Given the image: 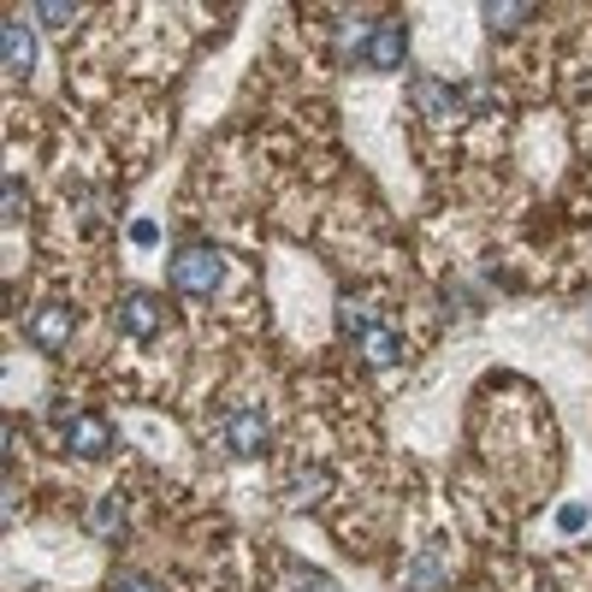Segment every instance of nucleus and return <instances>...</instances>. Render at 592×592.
Masks as SVG:
<instances>
[{"instance_id": "1", "label": "nucleus", "mask_w": 592, "mask_h": 592, "mask_svg": "<svg viewBox=\"0 0 592 592\" xmlns=\"http://www.w3.org/2000/svg\"><path fill=\"white\" fill-rule=\"evenodd\" d=\"M220 278H225V261H220L214 243H184V249L172 255V290H184V296H214Z\"/></svg>"}, {"instance_id": "2", "label": "nucleus", "mask_w": 592, "mask_h": 592, "mask_svg": "<svg viewBox=\"0 0 592 592\" xmlns=\"http://www.w3.org/2000/svg\"><path fill=\"white\" fill-rule=\"evenodd\" d=\"M113 326H119L125 338L143 344V338H154V333L166 326V303H161L154 290H125V296H119V308H113Z\"/></svg>"}, {"instance_id": "3", "label": "nucleus", "mask_w": 592, "mask_h": 592, "mask_svg": "<svg viewBox=\"0 0 592 592\" xmlns=\"http://www.w3.org/2000/svg\"><path fill=\"white\" fill-rule=\"evenodd\" d=\"M225 450H232V457H261V450H267V415H261L255 404H237L232 415H225Z\"/></svg>"}, {"instance_id": "4", "label": "nucleus", "mask_w": 592, "mask_h": 592, "mask_svg": "<svg viewBox=\"0 0 592 592\" xmlns=\"http://www.w3.org/2000/svg\"><path fill=\"white\" fill-rule=\"evenodd\" d=\"M409 101H415V113H421V119H432V125L462 119V90H457V83H445V78H415Z\"/></svg>"}, {"instance_id": "5", "label": "nucleus", "mask_w": 592, "mask_h": 592, "mask_svg": "<svg viewBox=\"0 0 592 592\" xmlns=\"http://www.w3.org/2000/svg\"><path fill=\"white\" fill-rule=\"evenodd\" d=\"M409 54V24L404 19H379L368 48H361V60H368V72H397Z\"/></svg>"}, {"instance_id": "6", "label": "nucleus", "mask_w": 592, "mask_h": 592, "mask_svg": "<svg viewBox=\"0 0 592 592\" xmlns=\"http://www.w3.org/2000/svg\"><path fill=\"white\" fill-rule=\"evenodd\" d=\"M72 326H78V320H72V308H60V303H54V308H42V315H30L24 338L37 344L42 356H60L65 344H72Z\"/></svg>"}, {"instance_id": "7", "label": "nucleus", "mask_w": 592, "mask_h": 592, "mask_svg": "<svg viewBox=\"0 0 592 592\" xmlns=\"http://www.w3.org/2000/svg\"><path fill=\"white\" fill-rule=\"evenodd\" d=\"M65 450L83 457V462H101V457L113 450V427L101 421V415H78V421L65 427Z\"/></svg>"}, {"instance_id": "8", "label": "nucleus", "mask_w": 592, "mask_h": 592, "mask_svg": "<svg viewBox=\"0 0 592 592\" xmlns=\"http://www.w3.org/2000/svg\"><path fill=\"white\" fill-rule=\"evenodd\" d=\"M0 60H7L12 78H30V65H37V42H30L24 19H7V24H0Z\"/></svg>"}, {"instance_id": "9", "label": "nucleus", "mask_w": 592, "mask_h": 592, "mask_svg": "<svg viewBox=\"0 0 592 592\" xmlns=\"http://www.w3.org/2000/svg\"><path fill=\"white\" fill-rule=\"evenodd\" d=\"M361 356H368V368H397V361H404V338L374 326V333L361 338Z\"/></svg>"}, {"instance_id": "10", "label": "nucleus", "mask_w": 592, "mask_h": 592, "mask_svg": "<svg viewBox=\"0 0 592 592\" xmlns=\"http://www.w3.org/2000/svg\"><path fill=\"white\" fill-rule=\"evenodd\" d=\"M90 533H101V539H119V533H125V503H119V492H108V498L90 503Z\"/></svg>"}, {"instance_id": "11", "label": "nucleus", "mask_w": 592, "mask_h": 592, "mask_svg": "<svg viewBox=\"0 0 592 592\" xmlns=\"http://www.w3.org/2000/svg\"><path fill=\"white\" fill-rule=\"evenodd\" d=\"M338 326H344V333H361V338H368V333H374V303L344 296V303H338Z\"/></svg>"}, {"instance_id": "12", "label": "nucleus", "mask_w": 592, "mask_h": 592, "mask_svg": "<svg viewBox=\"0 0 592 592\" xmlns=\"http://www.w3.org/2000/svg\"><path fill=\"white\" fill-rule=\"evenodd\" d=\"M78 12H83V7H65V0H37V7H30V19H42L48 30H72Z\"/></svg>"}, {"instance_id": "13", "label": "nucleus", "mask_w": 592, "mask_h": 592, "mask_svg": "<svg viewBox=\"0 0 592 592\" xmlns=\"http://www.w3.org/2000/svg\"><path fill=\"white\" fill-rule=\"evenodd\" d=\"M409 586H415V592H439V586H445V569H439V557H432V551L409 563Z\"/></svg>"}, {"instance_id": "14", "label": "nucleus", "mask_w": 592, "mask_h": 592, "mask_svg": "<svg viewBox=\"0 0 592 592\" xmlns=\"http://www.w3.org/2000/svg\"><path fill=\"white\" fill-rule=\"evenodd\" d=\"M326 486H333V480H326L320 468H315V474H296V480H290V503H296V510H308V503L326 498Z\"/></svg>"}, {"instance_id": "15", "label": "nucleus", "mask_w": 592, "mask_h": 592, "mask_svg": "<svg viewBox=\"0 0 592 592\" xmlns=\"http://www.w3.org/2000/svg\"><path fill=\"white\" fill-rule=\"evenodd\" d=\"M480 19L492 24V30H521V24L533 19V7H510V0H503V7H498V0H492V7L480 12Z\"/></svg>"}, {"instance_id": "16", "label": "nucleus", "mask_w": 592, "mask_h": 592, "mask_svg": "<svg viewBox=\"0 0 592 592\" xmlns=\"http://www.w3.org/2000/svg\"><path fill=\"white\" fill-rule=\"evenodd\" d=\"M101 220H108V196H83L78 202V225H83V232H95Z\"/></svg>"}, {"instance_id": "17", "label": "nucleus", "mask_w": 592, "mask_h": 592, "mask_svg": "<svg viewBox=\"0 0 592 592\" xmlns=\"http://www.w3.org/2000/svg\"><path fill=\"white\" fill-rule=\"evenodd\" d=\"M296 592H338V581H333V574H320V569H303V574H296Z\"/></svg>"}, {"instance_id": "18", "label": "nucleus", "mask_w": 592, "mask_h": 592, "mask_svg": "<svg viewBox=\"0 0 592 592\" xmlns=\"http://www.w3.org/2000/svg\"><path fill=\"white\" fill-rule=\"evenodd\" d=\"M557 528H563V533H581V528H586V503H563V510H557Z\"/></svg>"}, {"instance_id": "19", "label": "nucleus", "mask_w": 592, "mask_h": 592, "mask_svg": "<svg viewBox=\"0 0 592 592\" xmlns=\"http://www.w3.org/2000/svg\"><path fill=\"white\" fill-rule=\"evenodd\" d=\"M131 243H136V249H154V243H161V225H154V220H131Z\"/></svg>"}, {"instance_id": "20", "label": "nucleus", "mask_w": 592, "mask_h": 592, "mask_svg": "<svg viewBox=\"0 0 592 592\" xmlns=\"http://www.w3.org/2000/svg\"><path fill=\"white\" fill-rule=\"evenodd\" d=\"M0 196H7V220H19V214H24V184L12 178V172H7V190H0Z\"/></svg>"}, {"instance_id": "21", "label": "nucleus", "mask_w": 592, "mask_h": 592, "mask_svg": "<svg viewBox=\"0 0 592 592\" xmlns=\"http://www.w3.org/2000/svg\"><path fill=\"white\" fill-rule=\"evenodd\" d=\"M113 592H161V586H154V581H143V574H119V581H113Z\"/></svg>"}]
</instances>
